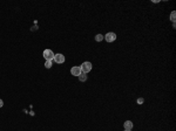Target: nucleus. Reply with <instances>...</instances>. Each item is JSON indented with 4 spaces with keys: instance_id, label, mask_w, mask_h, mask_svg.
<instances>
[{
    "instance_id": "obj_1",
    "label": "nucleus",
    "mask_w": 176,
    "mask_h": 131,
    "mask_svg": "<svg viewBox=\"0 0 176 131\" xmlns=\"http://www.w3.org/2000/svg\"><path fill=\"white\" fill-rule=\"evenodd\" d=\"M80 68H81V71H82V73L87 74V73H89V71L92 70V63L88 62V61H86V62H83V63L81 64Z\"/></svg>"
},
{
    "instance_id": "obj_2",
    "label": "nucleus",
    "mask_w": 176,
    "mask_h": 131,
    "mask_svg": "<svg viewBox=\"0 0 176 131\" xmlns=\"http://www.w3.org/2000/svg\"><path fill=\"white\" fill-rule=\"evenodd\" d=\"M44 58L46 59V61H53V59H54V53L51 50V49H46V50H44Z\"/></svg>"
},
{
    "instance_id": "obj_3",
    "label": "nucleus",
    "mask_w": 176,
    "mask_h": 131,
    "mask_svg": "<svg viewBox=\"0 0 176 131\" xmlns=\"http://www.w3.org/2000/svg\"><path fill=\"white\" fill-rule=\"evenodd\" d=\"M105 40L107 42H114L116 40V34L115 33H113V32L107 33V34L105 35Z\"/></svg>"
},
{
    "instance_id": "obj_4",
    "label": "nucleus",
    "mask_w": 176,
    "mask_h": 131,
    "mask_svg": "<svg viewBox=\"0 0 176 131\" xmlns=\"http://www.w3.org/2000/svg\"><path fill=\"white\" fill-rule=\"evenodd\" d=\"M53 61L56 62V63H59V64H62V63H65V56L62 54H55Z\"/></svg>"
},
{
    "instance_id": "obj_5",
    "label": "nucleus",
    "mask_w": 176,
    "mask_h": 131,
    "mask_svg": "<svg viewBox=\"0 0 176 131\" xmlns=\"http://www.w3.org/2000/svg\"><path fill=\"white\" fill-rule=\"evenodd\" d=\"M81 73H82V71H81L80 67H73L72 69H70V74H72L73 76H77V77H79L81 75Z\"/></svg>"
},
{
    "instance_id": "obj_6",
    "label": "nucleus",
    "mask_w": 176,
    "mask_h": 131,
    "mask_svg": "<svg viewBox=\"0 0 176 131\" xmlns=\"http://www.w3.org/2000/svg\"><path fill=\"white\" fill-rule=\"evenodd\" d=\"M133 126H134V124H133V122H131V121H126L125 124H123V128H125V130H130L131 131Z\"/></svg>"
},
{
    "instance_id": "obj_7",
    "label": "nucleus",
    "mask_w": 176,
    "mask_h": 131,
    "mask_svg": "<svg viewBox=\"0 0 176 131\" xmlns=\"http://www.w3.org/2000/svg\"><path fill=\"white\" fill-rule=\"evenodd\" d=\"M79 80H80L81 82H85V81H87V75L85 73H81V75L79 76Z\"/></svg>"
},
{
    "instance_id": "obj_8",
    "label": "nucleus",
    "mask_w": 176,
    "mask_h": 131,
    "mask_svg": "<svg viewBox=\"0 0 176 131\" xmlns=\"http://www.w3.org/2000/svg\"><path fill=\"white\" fill-rule=\"evenodd\" d=\"M103 39H105V36L102 35V34H97V35L95 36V41H97V42H100V41H102Z\"/></svg>"
},
{
    "instance_id": "obj_9",
    "label": "nucleus",
    "mask_w": 176,
    "mask_h": 131,
    "mask_svg": "<svg viewBox=\"0 0 176 131\" xmlns=\"http://www.w3.org/2000/svg\"><path fill=\"white\" fill-rule=\"evenodd\" d=\"M52 66H53V61H46L45 62V67L47 68V69L52 68Z\"/></svg>"
},
{
    "instance_id": "obj_10",
    "label": "nucleus",
    "mask_w": 176,
    "mask_h": 131,
    "mask_svg": "<svg viewBox=\"0 0 176 131\" xmlns=\"http://www.w3.org/2000/svg\"><path fill=\"white\" fill-rule=\"evenodd\" d=\"M175 15H176V13L175 12H171V14H170V20H171L174 23H175Z\"/></svg>"
},
{
    "instance_id": "obj_11",
    "label": "nucleus",
    "mask_w": 176,
    "mask_h": 131,
    "mask_svg": "<svg viewBox=\"0 0 176 131\" xmlns=\"http://www.w3.org/2000/svg\"><path fill=\"white\" fill-rule=\"evenodd\" d=\"M143 102H144V99L143 98H138V104H143Z\"/></svg>"
},
{
    "instance_id": "obj_12",
    "label": "nucleus",
    "mask_w": 176,
    "mask_h": 131,
    "mask_svg": "<svg viewBox=\"0 0 176 131\" xmlns=\"http://www.w3.org/2000/svg\"><path fill=\"white\" fill-rule=\"evenodd\" d=\"M3 106H4V101H3V99H0V108H1Z\"/></svg>"
},
{
    "instance_id": "obj_13",
    "label": "nucleus",
    "mask_w": 176,
    "mask_h": 131,
    "mask_svg": "<svg viewBox=\"0 0 176 131\" xmlns=\"http://www.w3.org/2000/svg\"><path fill=\"white\" fill-rule=\"evenodd\" d=\"M125 131H130V130H125Z\"/></svg>"
}]
</instances>
